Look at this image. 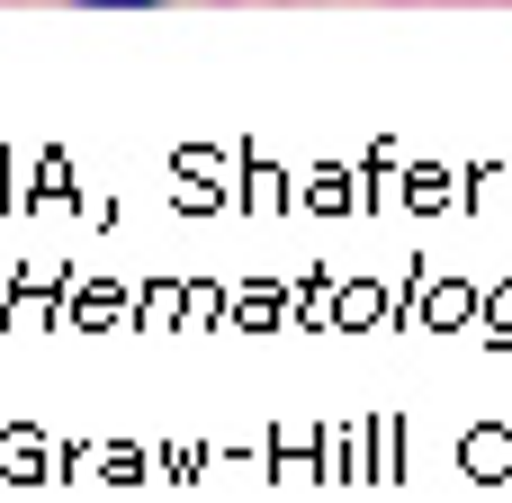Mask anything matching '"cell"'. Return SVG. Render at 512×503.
I'll list each match as a JSON object with an SVG mask.
<instances>
[{
    "label": "cell",
    "mask_w": 512,
    "mask_h": 503,
    "mask_svg": "<svg viewBox=\"0 0 512 503\" xmlns=\"http://www.w3.org/2000/svg\"><path fill=\"white\" fill-rule=\"evenodd\" d=\"M81 9H153V0H81Z\"/></svg>",
    "instance_id": "obj_1"
}]
</instances>
